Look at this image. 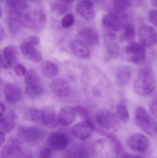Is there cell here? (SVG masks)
<instances>
[{"label": "cell", "instance_id": "cell-28", "mask_svg": "<svg viewBox=\"0 0 157 158\" xmlns=\"http://www.w3.org/2000/svg\"><path fill=\"white\" fill-rule=\"evenodd\" d=\"M1 2L10 11L20 12L28 7L25 0H1Z\"/></svg>", "mask_w": 157, "mask_h": 158}, {"label": "cell", "instance_id": "cell-9", "mask_svg": "<svg viewBox=\"0 0 157 158\" xmlns=\"http://www.w3.org/2000/svg\"><path fill=\"white\" fill-rule=\"evenodd\" d=\"M94 130V125L91 121L85 120L74 125L71 129L72 134L81 140H86L92 135Z\"/></svg>", "mask_w": 157, "mask_h": 158}, {"label": "cell", "instance_id": "cell-4", "mask_svg": "<svg viewBox=\"0 0 157 158\" xmlns=\"http://www.w3.org/2000/svg\"><path fill=\"white\" fill-rule=\"evenodd\" d=\"M135 118L137 125L142 131L153 137L157 135V123L144 108H137Z\"/></svg>", "mask_w": 157, "mask_h": 158}, {"label": "cell", "instance_id": "cell-5", "mask_svg": "<svg viewBox=\"0 0 157 158\" xmlns=\"http://www.w3.org/2000/svg\"><path fill=\"white\" fill-rule=\"evenodd\" d=\"M18 135L22 140L28 143L37 144L43 141L46 132L37 126H21L18 130Z\"/></svg>", "mask_w": 157, "mask_h": 158}, {"label": "cell", "instance_id": "cell-38", "mask_svg": "<svg viewBox=\"0 0 157 158\" xmlns=\"http://www.w3.org/2000/svg\"><path fill=\"white\" fill-rule=\"evenodd\" d=\"M148 19L152 25L157 27V9L150 10L148 14Z\"/></svg>", "mask_w": 157, "mask_h": 158}, {"label": "cell", "instance_id": "cell-41", "mask_svg": "<svg viewBox=\"0 0 157 158\" xmlns=\"http://www.w3.org/2000/svg\"><path fill=\"white\" fill-rule=\"evenodd\" d=\"M121 158H142L139 156L131 155L127 152H123L122 153Z\"/></svg>", "mask_w": 157, "mask_h": 158}, {"label": "cell", "instance_id": "cell-37", "mask_svg": "<svg viewBox=\"0 0 157 158\" xmlns=\"http://www.w3.org/2000/svg\"><path fill=\"white\" fill-rule=\"evenodd\" d=\"M14 71L15 74L18 77H25L27 73L26 67L21 64L15 65L14 68Z\"/></svg>", "mask_w": 157, "mask_h": 158}, {"label": "cell", "instance_id": "cell-8", "mask_svg": "<svg viewBox=\"0 0 157 158\" xmlns=\"http://www.w3.org/2000/svg\"><path fill=\"white\" fill-rule=\"evenodd\" d=\"M119 120L117 115L108 110H100L95 115V120L97 125L107 131L115 129L119 124Z\"/></svg>", "mask_w": 157, "mask_h": 158}, {"label": "cell", "instance_id": "cell-14", "mask_svg": "<svg viewBox=\"0 0 157 158\" xmlns=\"http://www.w3.org/2000/svg\"><path fill=\"white\" fill-rule=\"evenodd\" d=\"M127 143L130 149L139 153H145L149 148V140L142 134H135L131 135Z\"/></svg>", "mask_w": 157, "mask_h": 158}, {"label": "cell", "instance_id": "cell-44", "mask_svg": "<svg viewBox=\"0 0 157 158\" xmlns=\"http://www.w3.org/2000/svg\"><path fill=\"white\" fill-rule=\"evenodd\" d=\"M6 108L5 105L4 103L1 102V105H0V113L2 114L3 113L6 111Z\"/></svg>", "mask_w": 157, "mask_h": 158}, {"label": "cell", "instance_id": "cell-43", "mask_svg": "<svg viewBox=\"0 0 157 158\" xmlns=\"http://www.w3.org/2000/svg\"><path fill=\"white\" fill-rule=\"evenodd\" d=\"M5 36V32L4 29L2 25L0 26V40L1 41L2 40L4 39Z\"/></svg>", "mask_w": 157, "mask_h": 158}, {"label": "cell", "instance_id": "cell-20", "mask_svg": "<svg viewBox=\"0 0 157 158\" xmlns=\"http://www.w3.org/2000/svg\"><path fill=\"white\" fill-rule=\"evenodd\" d=\"M50 88L53 94L60 97H66L70 93V85L68 82L62 78L55 79L51 82Z\"/></svg>", "mask_w": 157, "mask_h": 158}, {"label": "cell", "instance_id": "cell-29", "mask_svg": "<svg viewBox=\"0 0 157 158\" xmlns=\"http://www.w3.org/2000/svg\"><path fill=\"white\" fill-rule=\"evenodd\" d=\"M113 8L118 13H125L128 11L133 3V0H112Z\"/></svg>", "mask_w": 157, "mask_h": 158}, {"label": "cell", "instance_id": "cell-25", "mask_svg": "<svg viewBox=\"0 0 157 158\" xmlns=\"http://www.w3.org/2000/svg\"><path fill=\"white\" fill-rule=\"evenodd\" d=\"M71 48L74 54L79 58H87L90 56V51L88 46L77 40L72 42Z\"/></svg>", "mask_w": 157, "mask_h": 158}, {"label": "cell", "instance_id": "cell-13", "mask_svg": "<svg viewBox=\"0 0 157 158\" xmlns=\"http://www.w3.org/2000/svg\"><path fill=\"white\" fill-rule=\"evenodd\" d=\"M18 54L16 46L8 45L3 49L1 56V66L4 69L11 68L17 62Z\"/></svg>", "mask_w": 157, "mask_h": 158}, {"label": "cell", "instance_id": "cell-24", "mask_svg": "<svg viewBox=\"0 0 157 158\" xmlns=\"http://www.w3.org/2000/svg\"><path fill=\"white\" fill-rule=\"evenodd\" d=\"M2 158H25L22 148L18 145L6 146L1 150Z\"/></svg>", "mask_w": 157, "mask_h": 158}, {"label": "cell", "instance_id": "cell-2", "mask_svg": "<svg viewBox=\"0 0 157 158\" xmlns=\"http://www.w3.org/2000/svg\"><path fill=\"white\" fill-rule=\"evenodd\" d=\"M156 83L153 69L149 67L143 69L134 82V90L141 96L149 95L155 89Z\"/></svg>", "mask_w": 157, "mask_h": 158}, {"label": "cell", "instance_id": "cell-42", "mask_svg": "<svg viewBox=\"0 0 157 158\" xmlns=\"http://www.w3.org/2000/svg\"><path fill=\"white\" fill-rule=\"evenodd\" d=\"M6 140V133L4 132L1 131L0 134V145L2 147V145L4 143Z\"/></svg>", "mask_w": 157, "mask_h": 158}, {"label": "cell", "instance_id": "cell-47", "mask_svg": "<svg viewBox=\"0 0 157 158\" xmlns=\"http://www.w3.org/2000/svg\"><path fill=\"white\" fill-rule=\"evenodd\" d=\"M26 1H29V2H40L41 0H26Z\"/></svg>", "mask_w": 157, "mask_h": 158}, {"label": "cell", "instance_id": "cell-6", "mask_svg": "<svg viewBox=\"0 0 157 158\" xmlns=\"http://www.w3.org/2000/svg\"><path fill=\"white\" fill-rule=\"evenodd\" d=\"M39 42L38 37L31 36L27 38L20 45V50L23 55L35 63H40L42 60L41 53L36 48Z\"/></svg>", "mask_w": 157, "mask_h": 158}, {"label": "cell", "instance_id": "cell-32", "mask_svg": "<svg viewBox=\"0 0 157 158\" xmlns=\"http://www.w3.org/2000/svg\"><path fill=\"white\" fill-rule=\"evenodd\" d=\"M124 38L125 40L128 42H132L135 39V31L133 25L127 24L125 25L124 28Z\"/></svg>", "mask_w": 157, "mask_h": 158}, {"label": "cell", "instance_id": "cell-36", "mask_svg": "<svg viewBox=\"0 0 157 158\" xmlns=\"http://www.w3.org/2000/svg\"><path fill=\"white\" fill-rule=\"evenodd\" d=\"M52 149L49 147H44L39 152L38 158H53Z\"/></svg>", "mask_w": 157, "mask_h": 158}, {"label": "cell", "instance_id": "cell-21", "mask_svg": "<svg viewBox=\"0 0 157 158\" xmlns=\"http://www.w3.org/2000/svg\"><path fill=\"white\" fill-rule=\"evenodd\" d=\"M16 116L13 111L9 110L1 114L0 128L1 131L8 133L12 131L15 126Z\"/></svg>", "mask_w": 157, "mask_h": 158}, {"label": "cell", "instance_id": "cell-16", "mask_svg": "<svg viewBox=\"0 0 157 158\" xmlns=\"http://www.w3.org/2000/svg\"><path fill=\"white\" fill-rule=\"evenodd\" d=\"M58 116L54 109L46 107L41 109L40 123L49 128H56L59 124Z\"/></svg>", "mask_w": 157, "mask_h": 158}, {"label": "cell", "instance_id": "cell-40", "mask_svg": "<svg viewBox=\"0 0 157 158\" xmlns=\"http://www.w3.org/2000/svg\"><path fill=\"white\" fill-rule=\"evenodd\" d=\"M150 110L152 114L157 118V99H155L151 104Z\"/></svg>", "mask_w": 157, "mask_h": 158}, {"label": "cell", "instance_id": "cell-30", "mask_svg": "<svg viewBox=\"0 0 157 158\" xmlns=\"http://www.w3.org/2000/svg\"><path fill=\"white\" fill-rule=\"evenodd\" d=\"M66 158H89V154L85 147L79 146L70 151Z\"/></svg>", "mask_w": 157, "mask_h": 158}, {"label": "cell", "instance_id": "cell-35", "mask_svg": "<svg viewBox=\"0 0 157 158\" xmlns=\"http://www.w3.org/2000/svg\"><path fill=\"white\" fill-rule=\"evenodd\" d=\"M75 22L73 14L69 13L65 15L61 20V25L63 27L67 28L73 26Z\"/></svg>", "mask_w": 157, "mask_h": 158}, {"label": "cell", "instance_id": "cell-39", "mask_svg": "<svg viewBox=\"0 0 157 158\" xmlns=\"http://www.w3.org/2000/svg\"><path fill=\"white\" fill-rule=\"evenodd\" d=\"M74 108L76 112H77L79 115L85 118H88V113L84 108L80 106H77Z\"/></svg>", "mask_w": 157, "mask_h": 158}, {"label": "cell", "instance_id": "cell-45", "mask_svg": "<svg viewBox=\"0 0 157 158\" xmlns=\"http://www.w3.org/2000/svg\"><path fill=\"white\" fill-rule=\"evenodd\" d=\"M63 3L65 4H69L75 2L76 0H60Z\"/></svg>", "mask_w": 157, "mask_h": 158}, {"label": "cell", "instance_id": "cell-17", "mask_svg": "<svg viewBox=\"0 0 157 158\" xmlns=\"http://www.w3.org/2000/svg\"><path fill=\"white\" fill-rule=\"evenodd\" d=\"M77 11L84 19L87 21L93 20L96 16L92 0H80L77 5Z\"/></svg>", "mask_w": 157, "mask_h": 158}, {"label": "cell", "instance_id": "cell-26", "mask_svg": "<svg viewBox=\"0 0 157 158\" xmlns=\"http://www.w3.org/2000/svg\"><path fill=\"white\" fill-rule=\"evenodd\" d=\"M41 71L46 78L52 79L59 73V68L57 65L50 61H45L41 65Z\"/></svg>", "mask_w": 157, "mask_h": 158}, {"label": "cell", "instance_id": "cell-3", "mask_svg": "<svg viewBox=\"0 0 157 158\" xmlns=\"http://www.w3.org/2000/svg\"><path fill=\"white\" fill-rule=\"evenodd\" d=\"M23 27L35 32H39L43 30L47 22V15L42 9H35L25 13H22Z\"/></svg>", "mask_w": 157, "mask_h": 158}, {"label": "cell", "instance_id": "cell-11", "mask_svg": "<svg viewBox=\"0 0 157 158\" xmlns=\"http://www.w3.org/2000/svg\"><path fill=\"white\" fill-rule=\"evenodd\" d=\"M47 142L49 147L52 150L61 151L68 146L69 140L68 136L64 133L55 131L49 135Z\"/></svg>", "mask_w": 157, "mask_h": 158}, {"label": "cell", "instance_id": "cell-33", "mask_svg": "<svg viewBox=\"0 0 157 158\" xmlns=\"http://www.w3.org/2000/svg\"><path fill=\"white\" fill-rule=\"evenodd\" d=\"M116 111L117 117L122 121L126 122L129 120V112L126 107L123 104H120L117 106Z\"/></svg>", "mask_w": 157, "mask_h": 158}, {"label": "cell", "instance_id": "cell-22", "mask_svg": "<svg viewBox=\"0 0 157 158\" xmlns=\"http://www.w3.org/2000/svg\"><path fill=\"white\" fill-rule=\"evenodd\" d=\"M22 13L16 11H10L9 15L7 18V26L10 31L14 34H16L23 27L22 23Z\"/></svg>", "mask_w": 157, "mask_h": 158}, {"label": "cell", "instance_id": "cell-18", "mask_svg": "<svg viewBox=\"0 0 157 158\" xmlns=\"http://www.w3.org/2000/svg\"><path fill=\"white\" fill-rule=\"evenodd\" d=\"M102 22L105 27L113 31H120L126 25L120 16L112 13L103 16Z\"/></svg>", "mask_w": 157, "mask_h": 158}, {"label": "cell", "instance_id": "cell-10", "mask_svg": "<svg viewBox=\"0 0 157 158\" xmlns=\"http://www.w3.org/2000/svg\"><path fill=\"white\" fill-rule=\"evenodd\" d=\"M126 52L130 55L129 60L133 64L141 65L146 61L145 47L141 43H132L126 47Z\"/></svg>", "mask_w": 157, "mask_h": 158}, {"label": "cell", "instance_id": "cell-7", "mask_svg": "<svg viewBox=\"0 0 157 158\" xmlns=\"http://www.w3.org/2000/svg\"><path fill=\"white\" fill-rule=\"evenodd\" d=\"M25 83L26 85L25 93L28 96L32 98H37L44 93L40 78L37 72L33 69L27 71L25 76Z\"/></svg>", "mask_w": 157, "mask_h": 158}, {"label": "cell", "instance_id": "cell-48", "mask_svg": "<svg viewBox=\"0 0 157 158\" xmlns=\"http://www.w3.org/2000/svg\"><path fill=\"white\" fill-rule=\"evenodd\" d=\"M105 0H99V2H100L102 3L103 2H105Z\"/></svg>", "mask_w": 157, "mask_h": 158}, {"label": "cell", "instance_id": "cell-15", "mask_svg": "<svg viewBox=\"0 0 157 158\" xmlns=\"http://www.w3.org/2000/svg\"><path fill=\"white\" fill-rule=\"evenodd\" d=\"M88 46L97 45L99 41V35L97 31L90 27L85 28L78 32L77 40Z\"/></svg>", "mask_w": 157, "mask_h": 158}, {"label": "cell", "instance_id": "cell-1", "mask_svg": "<svg viewBox=\"0 0 157 158\" xmlns=\"http://www.w3.org/2000/svg\"><path fill=\"white\" fill-rule=\"evenodd\" d=\"M107 138L99 139L94 143L93 150L98 158H117L123 150L117 137L107 134Z\"/></svg>", "mask_w": 157, "mask_h": 158}, {"label": "cell", "instance_id": "cell-23", "mask_svg": "<svg viewBox=\"0 0 157 158\" xmlns=\"http://www.w3.org/2000/svg\"><path fill=\"white\" fill-rule=\"evenodd\" d=\"M75 109L72 107L65 106L60 110L58 114L59 123L64 126H68L73 123L75 118Z\"/></svg>", "mask_w": 157, "mask_h": 158}, {"label": "cell", "instance_id": "cell-31", "mask_svg": "<svg viewBox=\"0 0 157 158\" xmlns=\"http://www.w3.org/2000/svg\"><path fill=\"white\" fill-rule=\"evenodd\" d=\"M25 117L27 119L34 122L40 123L41 110L36 108H30L26 112Z\"/></svg>", "mask_w": 157, "mask_h": 158}, {"label": "cell", "instance_id": "cell-12", "mask_svg": "<svg viewBox=\"0 0 157 158\" xmlns=\"http://www.w3.org/2000/svg\"><path fill=\"white\" fill-rule=\"evenodd\" d=\"M140 43L145 47H150L155 44L157 35L155 29L148 25H143L140 27L138 32Z\"/></svg>", "mask_w": 157, "mask_h": 158}, {"label": "cell", "instance_id": "cell-46", "mask_svg": "<svg viewBox=\"0 0 157 158\" xmlns=\"http://www.w3.org/2000/svg\"><path fill=\"white\" fill-rule=\"evenodd\" d=\"M150 1L153 6L157 7V0H150Z\"/></svg>", "mask_w": 157, "mask_h": 158}, {"label": "cell", "instance_id": "cell-19", "mask_svg": "<svg viewBox=\"0 0 157 158\" xmlns=\"http://www.w3.org/2000/svg\"><path fill=\"white\" fill-rule=\"evenodd\" d=\"M21 87L14 84L6 85L4 89V95L6 101L10 104L18 102L22 96Z\"/></svg>", "mask_w": 157, "mask_h": 158}, {"label": "cell", "instance_id": "cell-34", "mask_svg": "<svg viewBox=\"0 0 157 158\" xmlns=\"http://www.w3.org/2000/svg\"><path fill=\"white\" fill-rule=\"evenodd\" d=\"M68 7L65 4H58L55 5L52 8L53 14L57 17L63 15L67 13Z\"/></svg>", "mask_w": 157, "mask_h": 158}, {"label": "cell", "instance_id": "cell-27", "mask_svg": "<svg viewBox=\"0 0 157 158\" xmlns=\"http://www.w3.org/2000/svg\"><path fill=\"white\" fill-rule=\"evenodd\" d=\"M131 69L129 67L124 66L117 69L116 72V79L120 86H124L129 81L131 76Z\"/></svg>", "mask_w": 157, "mask_h": 158}]
</instances>
